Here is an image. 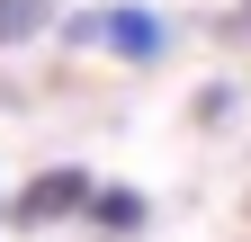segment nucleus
<instances>
[{
  "mask_svg": "<svg viewBox=\"0 0 251 242\" xmlns=\"http://www.w3.org/2000/svg\"><path fill=\"white\" fill-rule=\"evenodd\" d=\"M242 27H251V0H242Z\"/></svg>",
  "mask_w": 251,
  "mask_h": 242,
  "instance_id": "39448f33",
  "label": "nucleus"
},
{
  "mask_svg": "<svg viewBox=\"0 0 251 242\" xmlns=\"http://www.w3.org/2000/svg\"><path fill=\"white\" fill-rule=\"evenodd\" d=\"M45 18H54V0H0V45L45 36Z\"/></svg>",
  "mask_w": 251,
  "mask_h": 242,
  "instance_id": "7ed1b4c3",
  "label": "nucleus"
},
{
  "mask_svg": "<svg viewBox=\"0 0 251 242\" xmlns=\"http://www.w3.org/2000/svg\"><path fill=\"white\" fill-rule=\"evenodd\" d=\"M81 206H90V170H45L18 197V224H54V216H81Z\"/></svg>",
  "mask_w": 251,
  "mask_h": 242,
  "instance_id": "f03ea898",
  "label": "nucleus"
},
{
  "mask_svg": "<svg viewBox=\"0 0 251 242\" xmlns=\"http://www.w3.org/2000/svg\"><path fill=\"white\" fill-rule=\"evenodd\" d=\"M90 206H99L108 233H135V224H144V197H135V189H90Z\"/></svg>",
  "mask_w": 251,
  "mask_h": 242,
  "instance_id": "20e7f679",
  "label": "nucleus"
},
{
  "mask_svg": "<svg viewBox=\"0 0 251 242\" xmlns=\"http://www.w3.org/2000/svg\"><path fill=\"white\" fill-rule=\"evenodd\" d=\"M72 45H99V54H126V63H162V18L152 9H90L72 18Z\"/></svg>",
  "mask_w": 251,
  "mask_h": 242,
  "instance_id": "f257e3e1",
  "label": "nucleus"
}]
</instances>
